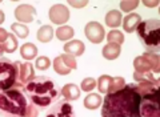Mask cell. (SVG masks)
I'll list each match as a JSON object with an SVG mask.
<instances>
[{
  "label": "cell",
  "instance_id": "e0dca14e",
  "mask_svg": "<svg viewBox=\"0 0 160 117\" xmlns=\"http://www.w3.org/2000/svg\"><path fill=\"white\" fill-rule=\"evenodd\" d=\"M3 52H7V53H13L15 51L18 49L19 47V43H18V37L15 36L13 33H8V36L6 37V40L0 44Z\"/></svg>",
  "mask_w": 160,
  "mask_h": 117
},
{
  "label": "cell",
  "instance_id": "44dd1931",
  "mask_svg": "<svg viewBox=\"0 0 160 117\" xmlns=\"http://www.w3.org/2000/svg\"><path fill=\"white\" fill-rule=\"evenodd\" d=\"M53 33H55V31L51 25H42L38 31L36 37L40 43H49L53 37Z\"/></svg>",
  "mask_w": 160,
  "mask_h": 117
},
{
  "label": "cell",
  "instance_id": "5b68a950",
  "mask_svg": "<svg viewBox=\"0 0 160 117\" xmlns=\"http://www.w3.org/2000/svg\"><path fill=\"white\" fill-rule=\"evenodd\" d=\"M133 68L138 73L152 72L153 75L160 73V56L159 53L147 52L142 56H138L133 60Z\"/></svg>",
  "mask_w": 160,
  "mask_h": 117
},
{
  "label": "cell",
  "instance_id": "4fadbf2b",
  "mask_svg": "<svg viewBox=\"0 0 160 117\" xmlns=\"http://www.w3.org/2000/svg\"><path fill=\"white\" fill-rule=\"evenodd\" d=\"M140 22H142L140 15L135 13V12H131V13H128L127 16L122 20V24H123L124 31L128 32V33H131V32L136 31V28H138V25L140 24Z\"/></svg>",
  "mask_w": 160,
  "mask_h": 117
},
{
  "label": "cell",
  "instance_id": "6da1fadb",
  "mask_svg": "<svg viewBox=\"0 0 160 117\" xmlns=\"http://www.w3.org/2000/svg\"><path fill=\"white\" fill-rule=\"evenodd\" d=\"M102 117H142L140 96L132 84L113 93H107L102 104Z\"/></svg>",
  "mask_w": 160,
  "mask_h": 117
},
{
  "label": "cell",
  "instance_id": "d6a6232c",
  "mask_svg": "<svg viewBox=\"0 0 160 117\" xmlns=\"http://www.w3.org/2000/svg\"><path fill=\"white\" fill-rule=\"evenodd\" d=\"M68 4L75 8H83L88 4V0H68Z\"/></svg>",
  "mask_w": 160,
  "mask_h": 117
},
{
  "label": "cell",
  "instance_id": "2e32d148",
  "mask_svg": "<svg viewBox=\"0 0 160 117\" xmlns=\"http://www.w3.org/2000/svg\"><path fill=\"white\" fill-rule=\"evenodd\" d=\"M122 20H123V16H122V12L118 11V9H111L108 11L107 15H106V24L107 27H111V28H118L120 24H122Z\"/></svg>",
  "mask_w": 160,
  "mask_h": 117
},
{
  "label": "cell",
  "instance_id": "5bb4252c",
  "mask_svg": "<svg viewBox=\"0 0 160 117\" xmlns=\"http://www.w3.org/2000/svg\"><path fill=\"white\" fill-rule=\"evenodd\" d=\"M63 49L67 55H71L73 57H76V56H82L84 53L86 47H84V43L82 40H71V41L64 44Z\"/></svg>",
  "mask_w": 160,
  "mask_h": 117
},
{
  "label": "cell",
  "instance_id": "7a4b0ae2",
  "mask_svg": "<svg viewBox=\"0 0 160 117\" xmlns=\"http://www.w3.org/2000/svg\"><path fill=\"white\" fill-rule=\"evenodd\" d=\"M22 89L29 103L33 104L39 110L52 106L60 97V92L55 81L47 76H35Z\"/></svg>",
  "mask_w": 160,
  "mask_h": 117
},
{
  "label": "cell",
  "instance_id": "9c48e42d",
  "mask_svg": "<svg viewBox=\"0 0 160 117\" xmlns=\"http://www.w3.org/2000/svg\"><path fill=\"white\" fill-rule=\"evenodd\" d=\"M84 35H86V37L91 43L99 44L106 37V31H104V27L100 23L89 22L86 24V27H84Z\"/></svg>",
  "mask_w": 160,
  "mask_h": 117
},
{
  "label": "cell",
  "instance_id": "8992f818",
  "mask_svg": "<svg viewBox=\"0 0 160 117\" xmlns=\"http://www.w3.org/2000/svg\"><path fill=\"white\" fill-rule=\"evenodd\" d=\"M16 85V68L7 57H0V92Z\"/></svg>",
  "mask_w": 160,
  "mask_h": 117
},
{
  "label": "cell",
  "instance_id": "f546056e",
  "mask_svg": "<svg viewBox=\"0 0 160 117\" xmlns=\"http://www.w3.org/2000/svg\"><path fill=\"white\" fill-rule=\"evenodd\" d=\"M139 6V0H123L120 2V9L124 12H131Z\"/></svg>",
  "mask_w": 160,
  "mask_h": 117
},
{
  "label": "cell",
  "instance_id": "cb8c5ba5",
  "mask_svg": "<svg viewBox=\"0 0 160 117\" xmlns=\"http://www.w3.org/2000/svg\"><path fill=\"white\" fill-rule=\"evenodd\" d=\"M11 31L13 32V35L19 39H26L28 35H29V29L26 24H22V23H13L11 25Z\"/></svg>",
  "mask_w": 160,
  "mask_h": 117
},
{
  "label": "cell",
  "instance_id": "f1b7e54d",
  "mask_svg": "<svg viewBox=\"0 0 160 117\" xmlns=\"http://www.w3.org/2000/svg\"><path fill=\"white\" fill-rule=\"evenodd\" d=\"M51 60H49L47 56H40V57L36 59L35 61V67H36L39 71H47L49 67H51Z\"/></svg>",
  "mask_w": 160,
  "mask_h": 117
},
{
  "label": "cell",
  "instance_id": "277c9868",
  "mask_svg": "<svg viewBox=\"0 0 160 117\" xmlns=\"http://www.w3.org/2000/svg\"><path fill=\"white\" fill-rule=\"evenodd\" d=\"M136 33L147 52L158 53L160 51V22L158 19L140 22L136 28Z\"/></svg>",
  "mask_w": 160,
  "mask_h": 117
},
{
  "label": "cell",
  "instance_id": "9a60e30c",
  "mask_svg": "<svg viewBox=\"0 0 160 117\" xmlns=\"http://www.w3.org/2000/svg\"><path fill=\"white\" fill-rule=\"evenodd\" d=\"M60 93L66 101H75L80 97V88L75 84H66L60 90Z\"/></svg>",
  "mask_w": 160,
  "mask_h": 117
},
{
  "label": "cell",
  "instance_id": "52a82bcc",
  "mask_svg": "<svg viewBox=\"0 0 160 117\" xmlns=\"http://www.w3.org/2000/svg\"><path fill=\"white\" fill-rule=\"evenodd\" d=\"M142 117H160L159 110V89L140 97Z\"/></svg>",
  "mask_w": 160,
  "mask_h": 117
},
{
  "label": "cell",
  "instance_id": "d4e9b609",
  "mask_svg": "<svg viewBox=\"0 0 160 117\" xmlns=\"http://www.w3.org/2000/svg\"><path fill=\"white\" fill-rule=\"evenodd\" d=\"M108 44H115V45H122L124 43V35L123 32H120L119 29H112L107 35Z\"/></svg>",
  "mask_w": 160,
  "mask_h": 117
},
{
  "label": "cell",
  "instance_id": "ffe728a7",
  "mask_svg": "<svg viewBox=\"0 0 160 117\" xmlns=\"http://www.w3.org/2000/svg\"><path fill=\"white\" fill-rule=\"evenodd\" d=\"M102 104H103V99H102V96L98 93H89L88 96H86V99H84V106L91 110L98 109L99 106H102Z\"/></svg>",
  "mask_w": 160,
  "mask_h": 117
},
{
  "label": "cell",
  "instance_id": "7c38bea8",
  "mask_svg": "<svg viewBox=\"0 0 160 117\" xmlns=\"http://www.w3.org/2000/svg\"><path fill=\"white\" fill-rule=\"evenodd\" d=\"M36 16V8L31 4H20L15 9V17L22 24L32 23Z\"/></svg>",
  "mask_w": 160,
  "mask_h": 117
},
{
  "label": "cell",
  "instance_id": "8d00e7d4",
  "mask_svg": "<svg viewBox=\"0 0 160 117\" xmlns=\"http://www.w3.org/2000/svg\"><path fill=\"white\" fill-rule=\"evenodd\" d=\"M2 55H3V49H2V47H0V57H2Z\"/></svg>",
  "mask_w": 160,
  "mask_h": 117
},
{
  "label": "cell",
  "instance_id": "1f68e13d",
  "mask_svg": "<svg viewBox=\"0 0 160 117\" xmlns=\"http://www.w3.org/2000/svg\"><path fill=\"white\" fill-rule=\"evenodd\" d=\"M62 56V59H63V61L67 64V67L69 68V69H76L78 68V63H76V59L73 57V56H71V55H67V53H64V55H60Z\"/></svg>",
  "mask_w": 160,
  "mask_h": 117
},
{
  "label": "cell",
  "instance_id": "484cf974",
  "mask_svg": "<svg viewBox=\"0 0 160 117\" xmlns=\"http://www.w3.org/2000/svg\"><path fill=\"white\" fill-rule=\"evenodd\" d=\"M111 79H112V76H109V75H103V76H100V77L98 79L96 86H98L100 93L107 95L108 88H109V83H111Z\"/></svg>",
  "mask_w": 160,
  "mask_h": 117
},
{
  "label": "cell",
  "instance_id": "e575fe53",
  "mask_svg": "<svg viewBox=\"0 0 160 117\" xmlns=\"http://www.w3.org/2000/svg\"><path fill=\"white\" fill-rule=\"evenodd\" d=\"M8 33H9V32H7L4 28H0V44H2L4 40H6V37L8 36Z\"/></svg>",
  "mask_w": 160,
  "mask_h": 117
},
{
  "label": "cell",
  "instance_id": "836d02e7",
  "mask_svg": "<svg viewBox=\"0 0 160 117\" xmlns=\"http://www.w3.org/2000/svg\"><path fill=\"white\" fill-rule=\"evenodd\" d=\"M143 4L146 7L152 8V7H158L159 6V2H158V0H143Z\"/></svg>",
  "mask_w": 160,
  "mask_h": 117
},
{
  "label": "cell",
  "instance_id": "ba28073f",
  "mask_svg": "<svg viewBox=\"0 0 160 117\" xmlns=\"http://www.w3.org/2000/svg\"><path fill=\"white\" fill-rule=\"evenodd\" d=\"M16 68V85L19 88H23L27 83H29L35 77V68L32 63L29 61H13Z\"/></svg>",
  "mask_w": 160,
  "mask_h": 117
},
{
  "label": "cell",
  "instance_id": "7402d4cb",
  "mask_svg": "<svg viewBox=\"0 0 160 117\" xmlns=\"http://www.w3.org/2000/svg\"><path fill=\"white\" fill-rule=\"evenodd\" d=\"M55 35H56V37L60 41H67V40H71L73 37L75 31L69 25H60L56 31H55Z\"/></svg>",
  "mask_w": 160,
  "mask_h": 117
},
{
  "label": "cell",
  "instance_id": "8fae6325",
  "mask_svg": "<svg viewBox=\"0 0 160 117\" xmlns=\"http://www.w3.org/2000/svg\"><path fill=\"white\" fill-rule=\"evenodd\" d=\"M46 117H75V112L69 101H56L48 109Z\"/></svg>",
  "mask_w": 160,
  "mask_h": 117
},
{
  "label": "cell",
  "instance_id": "4316f807",
  "mask_svg": "<svg viewBox=\"0 0 160 117\" xmlns=\"http://www.w3.org/2000/svg\"><path fill=\"white\" fill-rule=\"evenodd\" d=\"M133 80L136 83H140V81H151V83L155 84H160V80H158L155 77V75L152 72H147V73H138L135 72L133 73Z\"/></svg>",
  "mask_w": 160,
  "mask_h": 117
},
{
  "label": "cell",
  "instance_id": "ac0fdd59",
  "mask_svg": "<svg viewBox=\"0 0 160 117\" xmlns=\"http://www.w3.org/2000/svg\"><path fill=\"white\" fill-rule=\"evenodd\" d=\"M103 57L107 60H115L118 59L120 53H122V49H120V45H115V44H107L104 45L102 49Z\"/></svg>",
  "mask_w": 160,
  "mask_h": 117
},
{
  "label": "cell",
  "instance_id": "3957f363",
  "mask_svg": "<svg viewBox=\"0 0 160 117\" xmlns=\"http://www.w3.org/2000/svg\"><path fill=\"white\" fill-rule=\"evenodd\" d=\"M27 97L23 89L12 86L0 92V116L2 117H28Z\"/></svg>",
  "mask_w": 160,
  "mask_h": 117
},
{
  "label": "cell",
  "instance_id": "83f0119b",
  "mask_svg": "<svg viewBox=\"0 0 160 117\" xmlns=\"http://www.w3.org/2000/svg\"><path fill=\"white\" fill-rule=\"evenodd\" d=\"M126 80L123 77H112L111 79V83H109V88H108V92L107 93H113L116 92V90L122 89L126 86Z\"/></svg>",
  "mask_w": 160,
  "mask_h": 117
},
{
  "label": "cell",
  "instance_id": "30bf717a",
  "mask_svg": "<svg viewBox=\"0 0 160 117\" xmlns=\"http://www.w3.org/2000/svg\"><path fill=\"white\" fill-rule=\"evenodd\" d=\"M48 16L53 24L66 25L69 19V9L64 4H53L48 11Z\"/></svg>",
  "mask_w": 160,
  "mask_h": 117
},
{
  "label": "cell",
  "instance_id": "d6986e66",
  "mask_svg": "<svg viewBox=\"0 0 160 117\" xmlns=\"http://www.w3.org/2000/svg\"><path fill=\"white\" fill-rule=\"evenodd\" d=\"M20 55H22L23 59H26L27 61H29V60H32L38 56V47L32 43L23 44L22 48H20Z\"/></svg>",
  "mask_w": 160,
  "mask_h": 117
},
{
  "label": "cell",
  "instance_id": "4dcf8cb0",
  "mask_svg": "<svg viewBox=\"0 0 160 117\" xmlns=\"http://www.w3.org/2000/svg\"><path fill=\"white\" fill-rule=\"evenodd\" d=\"M82 86H80V89L84 90V92H91V90H93L95 88H96V80L92 79V77H86L82 84H80Z\"/></svg>",
  "mask_w": 160,
  "mask_h": 117
},
{
  "label": "cell",
  "instance_id": "d590c367",
  "mask_svg": "<svg viewBox=\"0 0 160 117\" xmlns=\"http://www.w3.org/2000/svg\"><path fill=\"white\" fill-rule=\"evenodd\" d=\"M4 19H6V15H4V12L0 9V24L4 23Z\"/></svg>",
  "mask_w": 160,
  "mask_h": 117
},
{
  "label": "cell",
  "instance_id": "603a6c76",
  "mask_svg": "<svg viewBox=\"0 0 160 117\" xmlns=\"http://www.w3.org/2000/svg\"><path fill=\"white\" fill-rule=\"evenodd\" d=\"M52 64H53V71L58 75H60V76H67V75L71 73V69H69L67 67V64L63 61L62 56H58V57H55Z\"/></svg>",
  "mask_w": 160,
  "mask_h": 117
}]
</instances>
